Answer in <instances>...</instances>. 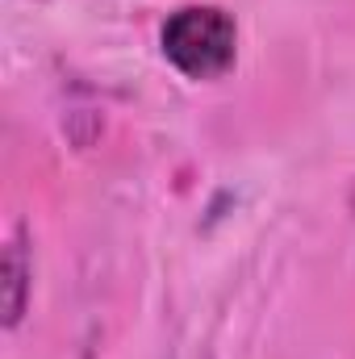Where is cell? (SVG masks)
<instances>
[{"mask_svg": "<svg viewBox=\"0 0 355 359\" xmlns=\"http://www.w3.org/2000/svg\"><path fill=\"white\" fill-rule=\"evenodd\" d=\"M351 209H355V196H351Z\"/></svg>", "mask_w": 355, "mask_h": 359, "instance_id": "obj_3", "label": "cell"}, {"mask_svg": "<svg viewBox=\"0 0 355 359\" xmlns=\"http://www.w3.org/2000/svg\"><path fill=\"white\" fill-rule=\"evenodd\" d=\"M4 326H17L21 313H25V284H29V268H25V243L13 238L8 251H4Z\"/></svg>", "mask_w": 355, "mask_h": 359, "instance_id": "obj_2", "label": "cell"}, {"mask_svg": "<svg viewBox=\"0 0 355 359\" xmlns=\"http://www.w3.org/2000/svg\"><path fill=\"white\" fill-rule=\"evenodd\" d=\"M234 42L239 29L230 13L213 4H188L163 25V55L188 80H217L234 63Z\"/></svg>", "mask_w": 355, "mask_h": 359, "instance_id": "obj_1", "label": "cell"}]
</instances>
